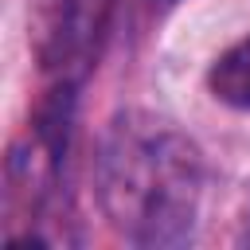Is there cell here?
I'll return each instance as SVG.
<instances>
[{
    "instance_id": "6da1fadb",
    "label": "cell",
    "mask_w": 250,
    "mask_h": 250,
    "mask_svg": "<svg viewBox=\"0 0 250 250\" xmlns=\"http://www.w3.org/2000/svg\"><path fill=\"white\" fill-rule=\"evenodd\" d=\"M203 188L199 148L168 121L129 113L113 121L98 156V195L113 230L133 246L191 238Z\"/></svg>"
},
{
    "instance_id": "7a4b0ae2",
    "label": "cell",
    "mask_w": 250,
    "mask_h": 250,
    "mask_svg": "<svg viewBox=\"0 0 250 250\" xmlns=\"http://www.w3.org/2000/svg\"><path fill=\"white\" fill-rule=\"evenodd\" d=\"M105 8H109V0H59L55 16H51L47 43L39 47L43 66H59V62L86 55L105 20Z\"/></svg>"
},
{
    "instance_id": "3957f363",
    "label": "cell",
    "mask_w": 250,
    "mask_h": 250,
    "mask_svg": "<svg viewBox=\"0 0 250 250\" xmlns=\"http://www.w3.org/2000/svg\"><path fill=\"white\" fill-rule=\"evenodd\" d=\"M207 90L234 109H250V35L227 47L211 70H207Z\"/></svg>"
},
{
    "instance_id": "277c9868",
    "label": "cell",
    "mask_w": 250,
    "mask_h": 250,
    "mask_svg": "<svg viewBox=\"0 0 250 250\" xmlns=\"http://www.w3.org/2000/svg\"><path fill=\"white\" fill-rule=\"evenodd\" d=\"M242 238H246V242H250V215H246V230H242Z\"/></svg>"
}]
</instances>
